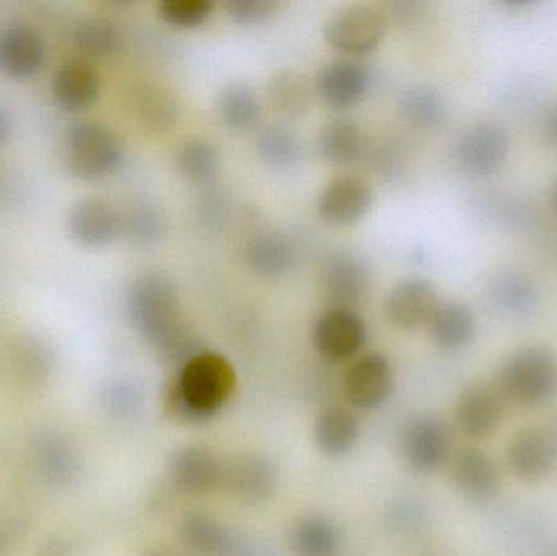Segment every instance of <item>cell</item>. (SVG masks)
<instances>
[{
	"label": "cell",
	"instance_id": "1",
	"mask_svg": "<svg viewBox=\"0 0 557 556\" xmlns=\"http://www.w3.org/2000/svg\"><path fill=\"white\" fill-rule=\"evenodd\" d=\"M127 312L137 332L169 365L183 366L201 353L183 319L175 284L162 274H146L131 286Z\"/></svg>",
	"mask_w": 557,
	"mask_h": 556
},
{
	"label": "cell",
	"instance_id": "2",
	"mask_svg": "<svg viewBox=\"0 0 557 556\" xmlns=\"http://www.w3.org/2000/svg\"><path fill=\"white\" fill-rule=\"evenodd\" d=\"M235 387L237 372L228 359L218 353L201 351L166 382L163 411L175 423H206L224 408Z\"/></svg>",
	"mask_w": 557,
	"mask_h": 556
},
{
	"label": "cell",
	"instance_id": "3",
	"mask_svg": "<svg viewBox=\"0 0 557 556\" xmlns=\"http://www.w3.org/2000/svg\"><path fill=\"white\" fill-rule=\"evenodd\" d=\"M507 404L542 408L557 395V355L546 346H525L507 356L494 381Z\"/></svg>",
	"mask_w": 557,
	"mask_h": 556
},
{
	"label": "cell",
	"instance_id": "4",
	"mask_svg": "<svg viewBox=\"0 0 557 556\" xmlns=\"http://www.w3.org/2000/svg\"><path fill=\"white\" fill-rule=\"evenodd\" d=\"M65 152L69 169L81 180L107 176L120 165L123 157L113 131L95 121H78L69 127Z\"/></svg>",
	"mask_w": 557,
	"mask_h": 556
},
{
	"label": "cell",
	"instance_id": "5",
	"mask_svg": "<svg viewBox=\"0 0 557 556\" xmlns=\"http://www.w3.org/2000/svg\"><path fill=\"white\" fill-rule=\"evenodd\" d=\"M401 454L409 469L422 475L441 470L451 456V433L437 415H416L401 433Z\"/></svg>",
	"mask_w": 557,
	"mask_h": 556
},
{
	"label": "cell",
	"instance_id": "6",
	"mask_svg": "<svg viewBox=\"0 0 557 556\" xmlns=\"http://www.w3.org/2000/svg\"><path fill=\"white\" fill-rule=\"evenodd\" d=\"M386 32L385 15L372 5H350L330 16L324 39L343 54L363 55L375 51Z\"/></svg>",
	"mask_w": 557,
	"mask_h": 556
},
{
	"label": "cell",
	"instance_id": "7",
	"mask_svg": "<svg viewBox=\"0 0 557 556\" xmlns=\"http://www.w3.org/2000/svg\"><path fill=\"white\" fill-rule=\"evenodd\" d=\"M507 153V131L493 121H481L468 127L457 140L455 163L470 178H487L504 165Z\"/></svg>",
	"mask_w": 557,
	"mask_h": 556
},
{
	"label": "cell",
	"instance_id": "8",
	"mask_svg": "<svg viewBox=\"0 0 557 556\" xmlns=\"http://www.w3.org/2000/svg\"><path fill=\"white\" fill-rule=\"evenodd\" d=\"M276 485V466L263 454L242 453L222 464L219 489L242 505H260L267 502Z\"/></svg>",
	"mask_w": 557,
	"mask_h": 556
},
{
	"label": "cell",
	"instance_id": "9",
	"mask_svg": "<svg viewBox=\"0 0 557 556\" xmlns=\"http://www.w3.org/2000/svg\"><path fill=\"white\" fill-rule=\"evenodd\" d=\"M510 473L527 485H539L555 473L557 453L548 431L525 427L516 431L506 446Z\"/></svg>",
	"mask_w": 557,
	"mask_h": 556
},
{
	"label": "cell",
	"instance_id": "10",
	"mask_svg": "<svg viewBox=\"0 0 557 556\" xmlns=\"http://www.w3.org/2000/svg\"><path fill=\"white\" fill-rule=\"evenodd\" d=\"M311 342L327 361L344 362L362 351L367 343V325L352 309L333 307L314 322Z\"/></svg>",
	"mask_w": 557,
	"mask_h": 556
},
{
	"label": "cell",
	"instance_id": "11",
	"mask_svg": "<svg viewBox=\"0 0 557 556\" xmlns=\"http://www.w3.org/2000/svg\"><path fill=\"white\" fill-rule=\"evenodd\" d=\"M507 401L496 385L487 382L468 385L457 398L455 423L473 441L490 440L503 427Z\"/></svg>",
	"mask_w": 557,
	"mask_h": 556
},
{
	"label": "cell",
	"instance_id": "12",
	"mask_svg": "<svg viewBox=\"0 0 557 556\" xmlns=\"http://www.w3.org/2000/svg\"><path fill=\"white\" fill-rule=\"evenodd\" d=\"M455 489L468 502L486 505L503 489V473L490 453L476 446L463 447L451 459Z\"/></svg>",
	"mask_w": 557,
	"mask_h": 556
},
{
	"label": "cell",
	"instance_id": "13",
	"mask_svg": "<svg viewBox=\"0 0 557 556\" xmlns=\"http://www.w3.org/2000/svg\"><path fill=\"white\" fill-rule=\"evenodd\" d=\"M392 366L385 356L370 353L352 362L344 375L343 388L347 401L357 410L382 407L393 392Z\"/></svg>",
	"mask_w": 557,
	"mask_h": 556
},
{
	"label": "cell",
	"instance_id": "14",
	"mask_svg": "<svg viewBox=\"0 0 557 556\" xmlns=\"http://www.w3.org/2000/svg\"><path fill=\"white\" fill-rule=\"evenodd\" d=\"M373 191L366 180L356 175H341L331 180L320 198L318 214L331 225H350L366 218L372 208Z\"/></svg>",
	"mask_w": 557,
	"mask_h": 556
},
{
	"label": "cell",
	"instance_id": "15",
	"mask_svg": "<svg viewBox=\"0 0 557 556\" xmlns=\"http://www.w3.org/2000/svg\"><path fill=\"white\" fill-rule=\"evenodd\" d=\"M438 294L434 284L424 277H408L393 287L386 299L385 312L389 322L401 330L428 326L437 309Z\"/></svg>",
	"mask_w": 557,
	"mask_h": 556
},
{
	"label": "cell",
	"instance_id": "16",
	"mask_svg": "<svg viewBox=\"0 0 557 556\" xmlns=\"http://www.w3.org/2000/svg\"><path fill=\"white\" fill-rule=\"evenodd\" d=\"M222 464L214 450L202 444H189L173 454L170 479L186 495H206L221 485Z\"/></svg>",
	"mask_w": 557,
	"mask_h": 556
},
{
	"label": "cell",
	"instance_id": "17",
	"mask_svg": "<svg viewBox=\"0 0 557 556\" xmlns=\"http://www.w3.org/2000/svg\"><path fill=\"white\" fill-rule=\"evenodd\" d=\"M487 299L503 316L523 320L539 310L542 294L539 284L529 273L519 268H504L491 276Z\"/></svg>",
	"mask_w": 557,
	"mask_h": 556
},
{
	"label": "cell",
	"instance_id": "18",
	"mask_svg": "<svg viewBox=\"0 0 557 556\" xmlns=\"http://www.w3.org/2000/svg\"><path fill=\"white\" fill-rule=\"evenodd\" d=\"M370 273L366 261L347 250L334 251L323 268V289L334 307L350 309L366 299Z\"/></svg>",
	"mask_w": 557,
	"mask_h": 556
},
{
	"label": "cell",
	"instance_id": "19",
	"mask_svg": "<svg viewBox=\"0 0 557 556\" xmlns=\"http://www.w3.org/2000/svg\"><path fill=\"white\" fill-rule=\"evenodd\" d=\"M67 225L78 244L101 248L116 240L123 219L111 202L101 198H85L72 206Z\"/></svg>",
	"mask_w": 557,
	"mask_h": 556
},
{
	"label": "cell",
	"instance_id": "20",
	"mask_svg": "<svg viewBox=\"0 0 557 556\" xmlns=\"http://www.w3.org/2000/svg\"><path fill=\"white\" fill-rule=\"evenodd\" d=\"M370 72L350 59L330 62L321 69L317 90L321 100L333 110H347L362 101L370 88Z\"/></svg>",
	"mask_w": 557,
	"mask_h": 556
},
{
	"label": "cell",
	"instance_id": "21",
	"mask_svg": "<svg viewBox=\"0 0 557 556\" xmlns=\"http://www.w3.org/2000/svg\"><path fill=\"white\" fill-rule=\"evenodd\" d=\"M45 54V41L32 26L10 25L0 32V74L5 77H33L42 67Z\"/></svg>",
	"mask_w": 557,
	"mask_h": 556
},
{
	"label": "cell",
	"instance_id": "22",
	"mask_svg": "<svg viewBox=\"0 0 557 556\" xmlns=\"http://www.w3.org/2000/svg\"><path fill=\"white\" fill-rule=\"evenodd\" d=\"M100 75L87 61H69L52 78V98L69 113L87 110L100 95Z\"/></svg>",
	"mask_w": 557,
	"mask_h": 556
},
{
	"label": "cell",
	"instance_id": "23",
	"mask_svg": "<svg viewBox=\"0 0 557 556\" xmlns=\"http://www.w3.org/2000/svg\"><path fill=\"white\" fill-rule=\"evenodd\" d=\"M180 541L199 556H228L237 551V539L231 529L212 515L193 511L180 522Z\"/></svg>",
	"mask_w": 557,
	"mask_h": 556
},
{
	"label": "cell",
	"instance_id": "24",
	"mask_svg": "<svg viewBox=\"0 0 557 556\" xmlns=\"http://www.w3.org/2000/svg\"><path fill=\"white\" fill-rule=\"evenodd\" d=\"M432 342L444 351H460L473 342L476 320L470 307L455 300L438 304L428 323Z\"/></svg>",
	"mask_w": 557,
	"mask_h": 556
},
{
	"label": "cell",
	"instance_id": "25",
	"mask_svg": "<svg viewBox=\"0 0 557 556\" xmlns=\"http://www.w3.org/2000/svg\"><path fill=\"white\" fill-rule=\"evenodd\" d=\"M359 420L344 407H327L314 421L313 436L318 449L330 457L349 453L359 440Z\"/></svg>",
	"mask_w": 557,
	"mask_h": 556
},
{
	"label": "cell",
	"instance_id": "26",
	"mask_svg": "<svg viewBox=\"0 0 557 556\" xmlns=\"http://www.w3.org/2000/svg\"><path fill=\"white\" fill-rule=\"evenodd\" d=\"M245 258L255 273L267 277L284 276L297 261V250L285 235L263 232L250 238Z\"/></svg>",
	"mask_w": 557,
	"mask_h": 556
},
{
	"label": "cell",
	"instance_id": "27",
	"mask_svg": "<svg viewBox=\"0 0 557 556\" xmlns=\"http://www.w3.org/2000/svg\"><path fill=\"white\" fill-rule=\"evenodd\" d=\"M131 107L139 123L152 133H166L178 120L175 97L165 88L150 82L134 88Z\"/></svg>",
	"mask_w": 557,
	"mask_h": 556
},
{
	"label": "cell",
	"instance_id": "28",
	"mask_svg": "<svg viewBox=\"0 0 557 556\" xmlns=\"http://www.w3.org/2000/svg\"><path fill=\"white\" fill-rule=\"evenodd\" d=\"M321 157L333 165H350L366 152V136L356 121H330L318 139Z\"/></svg>",
	"mask_w": 557,
	"mask_h": 556
},
{
	"label": "cell",
	"instance_id": "29",
	"mask_svg": "<svg viewBox=\"0 0 557 556\" xmlns=\"http://www.w3.org/2000/svg\"><path fill=\"white\" fill-rule=\"evenodd\" d=\"M403 116L419 129H435L447 116V100L437 87L418 84L409 87L399 101Z\"/></svg>",
	"mask_w": 557,
	"mask_h": 556
},
{
	"label": "cell",
	"instance_id": "30",
	"mask_svg": "<svg viewBox=\"0 0 557 556\" xmlns=\"http://www.w3.org/2000/svg\"><path fill=\"white\" fill-rule=\"evenodd\" d=\"M39 472L55 486H69L78 475V462L67 441L54 434L39 437L35 449Z\"/></svg>",
	"mask_w": 557,
	"mask_h": 556
},
{
	"label": "cell",
	"instance_id": "31",
	"mask_svg": "<svg viewBox=\"0 0 557 556\" xmlns=\"http://www.w3.org/2000/svg\"><path fill=\"white\" fill-rule=\"evenodd\" d=\"M339 544V529L323 516H308L292 529V547L298 556H334Z\"/></svg>",
	"mask_w": 557,
	"mask_h": 556
},
{
	"label": "cell",
	"instance_id": "32",
	"mask_svg": "<svg viewBox=\"0 0 557 556\" xmlns=\"http://www.w3.org/2000/svg\"><path fill=\"white\" fill-rule=\"evenodd\" d=\"M218 111L225 126L247 131L260 121L261 101L250 85L232 84L219 95Z\"/></svg>",
	"mask_w": 557,
	"mask_h": 556
},
{
	"label": "cell",
	"instance_id": "33",
	"mask_svg": "<svg viewBox=\"0 0 557 556\" xmlns=\"http://www.w3.org/2000/svg\"><path fill=\"white\" fill-rule=\"evenodd\" d=\"M72 41L85 58L104 59L120 48L121 33L110 18L87 16L75 25Z\"/></svg>",
	"mask_w": 557,
	"mask_h": 556
},
{
	"label": "cell",
	"instance_id": "34",
	"mask_svg": "<svg viewBox=\"0 0 557 556\" xmlns=\"http://www.w3.org/2000/svg\"><path fill=\"white\" fill-rule=\"evenodd\" d=\"M268 95L276 113L298 118L310 107V88L304 75L295 71H278L268 84Z\"/></svg>",
	"mask_w": 557,
	"mask_h": 556
},
{
	"label": "cell",
	"instance_id": "35",
	"mask_svg": "<svg viewBox=\"0 0 557 556\" xmlns=\"http://www.w3.org/2000/svg\"><path fill=\"white\" fill-rule=\"evenodd\" d=\"M180 173L189 182L206 185L218 176L221 169L218 149L205 139H191L183 144L176 156Z\"/></svg>",
	"mask_w": 557,
	"mask_h": 556
},
{
	"label": "cell",
	"instance_id": "36",
	"mask_svg": "<svg viewBox=\"0 0 557 556\" xmlns=\"http://www.w3.org/2000/svg\"><path fill=\"white\" fill-rule=\"evenodd\" d=\"M258 156L274 169H290L301 157V143L287 127L268 126L257 140Z\"/></svg>",
	"mask_w": 557,
	"mask_h": 556
},
{
	"label": "cell",
	"instance_id": "37",
	"mask_svg": "<svg viewBox=\"0 0 557 556\" xmlns=\"http://www.w3.org/2000/svg\"><path fill=\"white\" fill-rule=\"evenodd\" d=\"M157 9L160 18L173 28L191 29L208 22L214 3L211 0H162Z\"/></svg>",
	"mask_w": 557,
	"mask_h": 556
},
{
	"label": "cell",
	"instance_id": "38",
	"mask_svg": "<svg viewBox=\"0 0 557 556\" xmlns=\"http://www.w3.org/2000/svg\"><path fill=\"white\" fill-rule=\"evenodd\" d=\"M123 225L121 234H126L129 240L137 245H147L156 242L162 235L163 221L160 212L150 205H136L126 215H121Z\"/></svg>",
	"mask_w": 557,
	"mask_h": 556
},
{
	"label": "cell",
	"instance_id": "39",
	"mask_svg": "<svg viewBox=\"0 0 557 556\" xmlns=\"http://www.w3.org/2000/svg\"><path fill=\"white\" fill-rule=\"evenodd\" d=\"M487 199L486 211L487 214L493 215L497 224L512 225V227H525L532 224V206L527 202L519 201V199L507 198ZM535 211V209H533Z\"/></svg>",
	"mask_w": 557,
	"mask_h": 556
},
{
	"label": "cell",
	"instance_id": "40",
	"mask_svg": "<svg viewBox=\"0 0 557 556\" xmlns=\"http://www.w3.org/2000/svg\"><path fill=\"white\" fill-rule=\"evenodd\" d=\"M103 401L111 413H131L139 407V387L127 379H114L110 384L104 385Z\"/></svg>",
	"mask_w": 557,
	"mask_h": 556
},
{
	"label": "cell",
	"instance_id": "41",
	"mask_svg": "<svg viewBox=\"0 0 557 556\" xmlns=\"http://www.w3.org/2000/svg\"><path fill=\"white\" fill-rule=\"evenodd\" d=\"M277 2L273 0H231L225 3L227 15L238 25H255L273 15Z\"/></svg>",
	"mask_w": 557,
	"mask_h": 556
},
{
	"label": "cell",
	"instance_id": "42",
	"mask_svg": "<svg viewBox=\"0 0 557 556\" xmlns=\"http://www.w3.org/2000/svg\"><path fill=\"white\" fill-rule=\"evenodd\" d=\"M540 131H542L543 140L549 147L557 149V104L545 111L542 123H540Z\"/></svg>",
	"mask_w": 557,
	"mask_h": 556
},
{
	"label": "cell",
	"instance_id": "43",
	"mask_svg": "<svg viewBox=\"0 0 557 556\" xmlns=\"http://www.w3.org/2000/svg\"><path fill=\"white\" fill-rule=\"evenodd\" d=\"M71 542L64 538H52L42 545L38 556H71Z\"/></svg>",
	"mask_w": 557,
	"mask_h": 556
},
{
	"label": "cell",
	"instance_id": "44",
	"mask_svg": "<svg viewBox=\"0 0 557 556\" xmlns=\"http://www.w3.org/2000/svg\"><path fill=\"white\" fill-rule=\"evenodd\" d=\"M13 121L12 114L7 110L5 104L0 103V146L7 143L12 136Z\"/></svg>",
	"mask_w": 557,
	"mask_h": 556
},
{
	"label": "cell",
	"instance_id": "45",
	"mask_svg": "<svg viewBox=\"0 0 557 556\" xmlns=\"http://www.w3.org/2000/svg\"><path fill=\"white\" fill-rule=\"evenodd\" d=\"M140 556H182L169 545L157 544L146 548Z\"/></svg>",
	"mask_w": 557,
	"mask_h": 556
},
{
	"label": "cell",
	"instance_id": "46",
	"mask_svg": "<svg viewBox=\"0 0 557 556\" xmlns=\"http://www.w3.org/2000/svg\"><path fill=\"white\" fill-rule=\"evenodd\" d=\"M549 437H552L553 446H555L557 453V415L553 418L552 424H549L548 430Z\"/></svg>",
	"mask_w": 557,
	"mask_h": 556
},
{
	"label": "cell",
	"instance_id": "47",
	"mask_svg": "<svg viewBox=\"0 0 557 556\" xmlns=\"http://www.w3.org/2000/svg\"><path fill=\"white\" fill-rule=\"evenodd\" d=\"M552 201L553 206H555V209L557 211V182L555 183V186H553Z\"/></svg>",
	"mask_w": 557,
	"mask_h": 556
}]
</instances>
